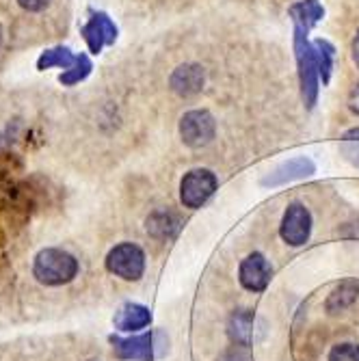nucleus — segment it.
Returning <instances> with one entry per match:
<instances>
[{
	"label": "nucleus",
	"instance_id": "nucleus-22",
	"mask_svg": "<svg viewBox=\"0 0 359 361\" xmlns=\"http://www.w3.org/2000/svg\"><path fill=\"white\" fill-rule=\"evenodd\" d=\"M18 3L26 11H42L48 7V0H18Z\"/></svg>",
	"mask_w": 359,
	"mask_h": 361
},
{
	"label": "nucleus",
	"instance_id": "nucleus-15",
	"mask_svg": "<svg viewBox=\"0 0 359 361\" xmlns=\"http://www.w3.org/2000/svg\"><path fill=\"white\" fill-rule=\"evenodd\" d=\"M314 48V59H316V70H318V78L322 80V85H327L331 78V70H334V56H336V48L327 42V39H316L312 44Z\"/></svg>",
	"mask_w": 359,
	"mask_h": 361
},
{
	"label": "nucleus",
	"instance_id": "nucleus-13",
	"mask_svg": "<svg viewBox=\"0 0 359 361\" xmlns=\"http://www.w3.org/2000/svg\"><path fill=\"white\" fill-rule=\"evenodd\" d=\"M253 314L249 310H236L230 318V338L238 346H249L253 340Z\"/></svg>",
	"mask_w": 359,
	"mask_h": 361
},
{
	"label": "nucleus",
	"instance_id": "nucleus-23",
	"mask_svg": "<svg viewBox=\"0 0 359 361\" xmlns=\"http://www.w3.org/2000/svg\"><path fill=\"white\" fill-rule=\"evenodd\" d=\"M348 109L359 117V82L355 85V89H353L351 95H348Z\"/></svg>",
	"mask_w": 359,
	"mask_h": 361
},
{
	"label": "nucleus",
	"instance_id": "nucleus-14",
	"mask_svg": "<svg viewBox=\"0 0 359 361\" xmlns=\"http://www.w3.org/2000/svg\"><path fill=\"white\" fill-rule=\"evenodd\" d=\"M290 16L292 22L303 26V28H312L314 24H318L324 16V9L318 0H301V3L290 7Z\"/></svg>",
	"mask_w": 359,
	"mask_h": 361
},
{
	"label": "nucleus",
	"instance_id": "nucleus-9",
	"mask_svg": "<svg viewBox=\"0 0 359 361\" xmlns=\"http://www.w3.org/2000/svg\"><path fill=\"white\" fill-rule=\"evenodd\" d=\"M314 173H316V165H314L312 158H308V156H295V158L281 162V165L275 171H271L262 180V184L275 188V186H284L288 182H295V180H301V178H310Z\"/></svg>",
	"mask_w": 359,
	"mask_h": 361
},
{
	"label": "nucleus",
	"instance_id": "nucleus-24",
	"mask_svg": "<svg viewBox=\"0 0 359 361\" xmlns=\"http://www.w3.org/2000/svg\"><path fill=\"white\" fill-rule=\"evenodd\" d=\"M353 61H355V65L359 68V32H357V37L353 42Z\"/></svg>",
	"mask_w": 359,
	"mask_h": 361
},
{
	"label": "nucleus",
	"instance_id": "nucleus-2",
	"mask_svg": "<svg viewBox=\"0 0 359 361\" xmlns=\"http://www.w3.org/2000/svg\"><path fill=\"white\" fill-rule=\"evenodd\" d=\"M115 357L121 361H156L169 350V338L165 331H150L135 338H111Z\"/></svg>",
	"mask_w": 359,
	"mask_h": 361
},
{
	"label": "nucleus",
	"instance_id": "nucleus-10",
	"mask_svg": "<svg viewBox=\"0 0 359 361\" xmlns=\"http://www.w3.org/2000/svg\"><path fill=\"white\" fill-rule=\"evenodd\" d=\"M83 35H85V42H87L89 50L93 54H100L104 46L115 44V39H117V28H115V24L111 22V18L107 13H95L85 24Z\"/></svg>",
	"mask_w": 359,
	"mask_h": 361
},
{
	"label": "nucleus",
	"instance_id": "nucleus-12",
	"mask_svg": "<svg viewBox=\"0 0 359 361\" xmlns=\"http://www.w3.org/2000/svg\"><path fill=\"white\" fill-rule=\"evenodd\" d=\"M204 70L200 65L195 63H186V65H180V68L171 74V89L178 93V95H195L200 93L202 87H204Z\"/></svg>",
	"mask_w": 359,
	"mask_h": 361
},
{
	"label": "nucleus",
	"instance_id": "nucleus-5",
	"mask_svg": "<svg viewBox=\"0 0 359 361\" xmlns=\"http://www.w3.org/2000/svg\"><path fill=\"white\" fill-rule=\"evenodd\" d=\"M219 186L217 176L210 169H193L180 182V200L186 208H202Z\"/></svg>",
	"mask_w": 359,
	"mask_h": 361
},
{
	"label": "nucleus",
	"instance_id": "nucleus-1",
	"mask_svg": "<svg viewBox=\"0 0 359 361\" xmlns=\"http://www.w3.org/2000/svg\"><path fill=\"white\" fill-rule=\"evenodd\" d=\"M32 275L44 286L70 283L78 275V259L63 249H42L32 262Z\"/></svg>",
	"mask_w": 359,
	"mask_h": 361
},
{
	"label": "nucleus",
	"instance_id": "nucleus-18",
	"mask_svg": "<svg viewBox=\"0 0 359 361\" xmlns=\"http://www.w3.org/2000/svg\"><path fill=\"white\" fill-rule=\"evenodd\" d=\"M78 56H74L68 48H52V50H46L39 61H37V70H48V68H61V70H70L72 65L76 63Z\"/></svg>",
	"mask_w": 359,
	"mask_h": 361
},
{
	"label": "nucleus",
	"instance_id": "nucleus-6",
	"mask_svg": "<svg viewBox=\"0 0 359 361\" xmlns=\"http://www.w3.org/2000/svg\"><path fill=\"white\" fill-rule=\"evenodd\" d=\"M217 135V121L208 111H188L182 119H180V137L184 141V145L197 149L208 145Z\"/></svg>",
	"mask_w": 359,
	"mask_h": 361
},
{
	"label": "nucleus",
	"instance_id": "nucleus-16",
	"mask_svg": "<svg viewBox=\"0 0 359 361\" xmlns=\"http://www.w3.org/2000/svg\"><path fill=\"white\" fill-rule=\"evenodd\" d=\"M147 232L154 238L167 240V238L176 236V232H178V219L171 212H154L147 219Z\"/></svg>",
	"mask_w": 359,
	"mask_h": 361
},
{
	"label": "nucleus",
	"instance_id": "nucleus-4",
	"mask_svg": "<svg viewBox=\"0 0 359 361\" xmlns=\"http://www.w3.org/2000/svg\"><path fill=\"white\" fill-rule=\"evenodd\" d=\"M107 271L123 281H139L145 271V253L139 245L121 243L107 255Z\"/></svg>",
	"mask_w": 359,
	"mask_h": 361
},
{
	"label": "nucleus",
	"instance_id": "nucleus-17",
	"mask_svg": "<svg viewBox=\"0 0 359 361\" xmlns=\"http://www.w3.org/2000/svg\"><path fill=\"white\" fill-rule=\"evenodd\" d=\"M357 294H359V286L355 281H344L340 283L331 294H329V299H327V312H340V310H346L355 303L357 299Z\"/></svg>",
	"mask_w": 359,
	"mask_h": 361
},
{
	"label": "nucleus",
	"instance_id": "nucleus-25",
	"mask_svg": "<svg viewBox=\"0 0 359 361\" xmlns=\"http://www.w3.org/2000/svg\"><path fill=\"white\" fill-rule=\"evenodd\" d=\"M89 361H100V359H89Z\"/></svg>",
	"mask_w": 359,
	"mask_h": 361
},
{
	"label": "nucleus",
	"instance_id": "nucleus-7",
	"mask_svg": "<svg viewBox=\"0 0 359 361\" xmlns=\"http://www.w3.org/2000/svg\"><path fill=\"white\" fill-rule=\"evenodd\" d=\"M312 232V214L303 204H290L284 212L281 219V227H279V234L284 238V243L292 245V247H299L305 245Z\"/></svg>",
	"mask_w": 359,
	"mask_h": 361
},
{
	"label": "nucleus",
	"instance_id": "nucleus-11",
	"mask_svg": "<svg viewBox=\"0 0 359 361\" xmlns=\"http://www.w3.org/2000/svg\"><path fill=\"white\" fill-rule=\"evenodd\" d=\"M150 322H152V312L145 305H139V303L121 305L117 310L115 318H113L115 329H119L123 334L141 331V329H145V326H150Z\"/></svg>",
	"mask_w": 359,
	"mask_h": 361
},
{
	"label": "nucleus",
	"instance_id": "nucleus-19",
	"mask_svg": "<svg viewBox=\"0 0 359 361\" xmlns=\"http://www.w3.org/2000/svg\"><path fill=\"white\" fill-rule=\"evenodd\" d=\"M91 61H89V56L87 54H78V59H76V63L72 65L70 70H65L61 76H59V80L65 85V87H72V85H76V82H80V80H85L89 74H91Z\"/></svg>",
	"mask_w": 359,
	"mask_h": 361
},
{
	"label": "nucleus",
	"instance_id": "nucleus-20",
	"mask_svg": "<svg viewBox=\"0 0 359 361\" xmlns=\"http://www.w3.org/2000/svg\"><path fill=\"white\" fill-rule=\"evenodd\" d=\"M340 152L353 167H359V128H353V130H348V133L342 135Z\"/></svg>",
	"mask_w": 359,
	"mask_h": 361
},
{
	"label": "nucleus",
	"instance_id": "nucleus-3",
	"mask_svg": "<svg viewBox=\"0 0 359 361\" xmlns=\"http://www.w3.org/2000/svg\"><path fill=\"white\" fill-rule=\"evenodd\" d=\"M295 52H297V65H299V80H301V95L308 109H314L318 100V70L314 48L308 39V28L295 24Z\"/></svg>",
	"mask_w": 359,
	"mask_h": 361
},
{
	"label": "nucleus",
	"instance_id": "nucleus-21",
	"mask_svg": "<svg viewBox=\"0 0 359 361\" xmlns=\"http://www.w3.org/2000/svg\"><path fill=\"white\" fill-rule=\"evenodd\" d=\"M329 361H359L357 344H338L329 353Z\"/></svg>",
	"mask_w": 359,
	"mask_h": 361
},
{
	"label": "nucleus",
	"instance_id": "nucleus-8",
	"mask_svg": "<svg viewBox=\"0 0 359 361\" xmlns=\"http://www.w3.org/2000/svg\"><path fill=\"white\" fill-rule=\"evenodd\" d=\"M273 277V267L262 253H251L241 262L238 269V279L245 290L249 292H264L271 283Z\"/></svg>",
	"mask_w": 359,
	"mask_h": 361
}]
</instances>
